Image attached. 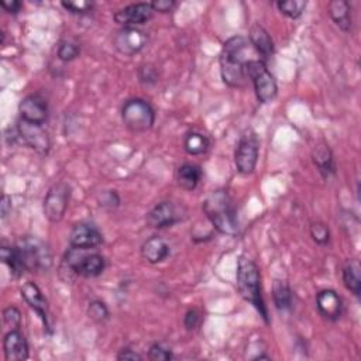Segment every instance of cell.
<instances>
[{"label": "cell", "mask_w": 361, "mask_h": 361, "mask_svg": "<svg viewBox=\"0 0 361 361\" xmlns=\"http://www.w3.org/2000/svg\"><path fill=\"white\" fill-rule=\"evenodd\" d=\"M250 41L246 37L237 36L229 38L223 44L220 54V74L226 85L231 88H242L246 84V67L252 59L247 56Z\"/></svg>", "instance_id": "obj_1"}, {"label": "cell", "mask_w": 361, "mask_h": 361, "mask_svg": "<svg viewBox=\"0 0 361 361\" xmlns=\"http://www.w3.org/2000/svg\"><path fill=\"white\" fill-rule=\"evenodd\" d=\"M236 278L240 295L257 309L266 323H270L268 311L261 295V274L257 264L252 259L242 256L237 263Z\"/></svg>", "instance_id": "obj_2"}, {"label": "cell", "mask_w": 361, "mask_h": 361, "mask_svg": "<svg viewBox=\"0 0 361 361\" xmlns=\"http://www.w3.org/2000/svg\"><path fill=\"white\" fill-rule=\"evenodd\" d=\"M202 209L212 226L222 234L234 236L238 231L237 210L226 191L212 192L203 202Z\"/></svg>", "instance_id": "obj_3"}, {"label": "cell", "mask_w": 361, "mask_h": 361, "mask_svg": "<svg viewBox=\"0 0 361 361\" xmlns=\"http://www.w3.org/2000/svg\"><path fill=\"white\" fill-rule=\"evenodd\" d=\"M122 120L125 126L135 132L143 133L150 130L155 123V112L144 99H130L122 107Z\"/></svg>", "instance_id": "obj_4"}, {"label": "cell", "mask_w": 361, "mask_h": 361, "mask_svg": "<svg viewBox=\"0 0 361 361\" xmlns=\"http://www.w3.org/2000/svg\"><path fill=\"white\" fill-rule=\"evenodd\" d=\"M247 79L250 78L254 86L257 100L260 103H270L278 95V85L274 75L268 71L261 59H252L246 67Z\"/></svg>", "instance_id": "obj_5"}, {"label": "cell", "mask_w": 361, "mask_h": 361, "mask_svg": "<svg viewBox=\"0 0 361 361\" xmlns=\"http://www.w3.org/2000/svg\"><path fill=\"white\" fill-rule=\"evenodd\" d=\"M17 249L26 271H44L51 267V253L40 240L23 238L17 243Z\"/></svg>", "instance_id": "obj_6"}, {"label": "cell", "mask_w": 361, "mask_h": 361, "mask_svg": "<svg viewBox=\"0 0 361 361\" xmlns=\"http://www.w3.org/2000/svg\"><path fill=\"white\" fill-rule=\"evenodd\" d=\"M86 252L88 250L72 247L66 256V263L77 275L85 278L99 277L106 268V261L103 256L98 253L88 254Z\"/></svg>", "instance_id": "obj_7"}, {"label": "cell", "mask_w": 361, "mask_h": 361, "mask_svg": "<svg viewBox=\"0 0 361 361\" xmlns=\"http://www.w3.org/2000/svg\"><path fill=\"white\" fill-rule=\"evenodd\" d=\"M260 153V140L253 130L246 132L238 140L234 164L237 171L242 175H250L254 172Z\"/></svg>", "instance_id": "obj_8"}, {"label": "cell", "mask_w": 361, "mask_h": 361, "mask_svg": "<svg viewBox=\"0 0 361 361\" xmlns=\"http://www.w3.org/2000/svg\"><path fill=\"white\" fill-rule=\"evenodd\" d=\"M71 199V187L66 183H58L52 185L44 199L43 210L44 216L51 223H58L64 219L67 208Z\"/></svg>", "instance_id": "obj_9"}, {"label": "cell", "mask_w": 361, "mask_h": 361, "mask_svg": "<svg viewBox=\"0 0 361 361\" xmlns=\"http://www.w3.org/2000/svg\"><path fill=\"white\" fill-rule=\"evenodd\" d=\"M17 136L19 139L33 148L36 153L41 155H47L51 150V139L48 136V132L41 125L29 123L26 120L20 118L17 125Z\"/></svg>", "instance_id": "obj_10"}, {"label": "cell", "mask_w": 361, "mask_h": 361, "mask_svg": "<svg viewBox=\"0 0 361 361\" xmlns=\"http://www.w3.org/2000/svg\"><path fill=\"white\" fill-rule=\"evenodd\" d=\"M148 43V37L144 31L136 27H125L116 33L113 38L114 48L126 56L139 54Z\"/></svg>", "instance_id": "obj_11"}, {"label": "cell", "mask_w": 361, "mask_h": 361, "mask_svg": "<svg viewBox=\"0 0 361 361\" xmlns=\"http://www.w3.org/2000/svg\"><path fill=\"white\" fill-rule=\"evenodd\" d=\"M19 112L23 120L29 123L34 125H44L48 118V105L47 100L38 95L33 93L26 96L20 105H19Z\"/></svg>", "instance_id": "obj_12"}, {"label": "cell", "mask_w": 361, "mask_h": 361, "mask_svg": "<svg viewBox=\"0 0 361 361\" xmlns=\"http://www.w3.org/2000/svg\"><path fill=\"white\" fill-rule=\"evenodd\" d=\"M103 243L102 233L92 224L78 223L74 226L70 234V245L74 249L91 250L96 249Z\"/></svg>", "instance_id": "obj_13"}, {"label": "cell", "mask_w": 361, "mask_h": 361, "mask_svg": "<svg viewBox=\"0 0 361 361\" xmlns=\"http://www.w3.org/2000/svg\"><path fill=\"white\" fill-rule=\"evenodd\" d=\"M154 15V9L151 3H133L114 13L113 19L117 24L125 27H135L139 24H144Z\"/></svg>", "instance_id": "obj_14"}, {"label": "cell", "mask_w": 361, "mask_h": 361, "mask_svg": "<svg viewBox=\"0 0 361 361\" xmlns=\"http://www.w3.org/2000/svg\"><path fill=\"white\" fill-rule=\"evenodd\" d=\"M146 220H147V224L153 229H165L178 223L180 220V216L178 213L176 206L172 202L164 201L155 205L147 213Z\"/></svg>", "instance_id": "obj_15"}, {"label": "cell", "mask_w": 361, "mask_h": 361, "mask_svg": "<svg viewBox=\"0 0 361 361\" xmlns=\"http://www.w3.org/2000/svg\"><path fill=\"white\" fill-rule=\"evenodd\" d=\"M22 296L27 302V305L38 315V318L41 319L43 325L45 329H49V323H48V302L47 299L44 298L41 289L38 288L37 284H34L33 281L26 282L22 286Z\"/></svg>", "instance_id": "obj_16"}, {"label": "cell", "mask_w": 361, "mask_h": 361, "mask_svg": "<svg viewBox=\"0 0 361 361\" xmlns=\"http://www.w3.org/2000/svg\"><path fill=\"white\" fill-rule=\"evenodd\" d=\"M3 351L8 361H24L30 355L26 336L19 329H12L3 339Z\"/></svg>", "instance_id": "obj_17"}, {"label": "cell", "mask_w": 361, "mask_h": 361, "mask_svg": "<svg viewBox=\"0 0 361 361\" xmlns=\"http://www.w3.org/2000/svg\"><path fill=\"white\" fill-rule=\"evenodd\" d=\"M316 307L328 321H337L343 312V300L333 289H323L316 295Z\"/></svg>", "instance_id": "obj_18"}, {"label": "cell", "mask_w": 361, "mask_h": 361, "mask_svg": "<svg viewBox=\"0 0 361 361\" xmlns=\"http://www.w3.org/2000/svg\"><path fill=\"white\" fill-rule=\"evenodd\" d=\"M249 41H250L252 47H254L257 54L261 56L263 63H267L268 59L272 58L274 51H275L274 41L263 26H260V24L252 26L250 34H249Z\"/></svg>", "instance_id": "obj_19"}, {"label": "cell", "mask_w": 361, "mask_h": 361, "mask_svg": "<svg viewBox=\"0 0 361 361\" xmlns=\"http://www.w3.org/2000/svg\"><path fill=\"white\" fill-rule=\"evenodd\" d=\"M171 253L169 246L164 238L158 236H153L143 243L141 246V257L150 264H158L168 259Z\"/></svg>", "instance_id": "obj_20"}, {"label": "cell", "mask_w": 361, "mask_h": 361, "mask_svg": "<svg viewBox=\"0 0 361 361\" xmlns=\"http://www.w3.org/2000/svg\"><path fill=\"white\" fill-rule=\"evenodd\" d=\"M312 160L314 164L316 165L318 171L325 179H329L336 174V164L333 158V153L330 147L326 143H321L315 147L312 153Z\"/></svg>", "instance_id": "obj_21"}, {"label": "cell", "mask_w": 361, "mask_h": 361, "mask_svg": "<svg viewBox=\"0 0 361 361\" xmlns=\"http://www.w3.org/2000/svg\"><path fill=\"white\" fill-rule=\"evenodd\" d=\"M201 178L202 169L197 164L187 162L184 165H180L176 171V183L185 191H194L201 183Z\"/></svg>", "instance_id": "obj_22"}, {"label": "cell", "mask_w": 361, "mask_h": 361, "mask_svg": "<svg viewBox=\"0 0 361 361\" xmlns=\"http://www.w3.org/2000/svg\"><path fill=\"white\" fill-rule=\"evenodd\" d=\"M329 15L335 24L341 31H350L351 29V8L350 3L346 0H333L328 6Z\"/></svg>", "instance_id": "obj_23"}, {"label": "cell", "mask_w": 361, "mask_h": 361, "mask_svg": "<svg viewBox=\"0 0 361 361\" xmlns=\"http://www.w3.org/2000/svg\"><path fill=\"white\" fill-rule=\"evenodd\" d=\"M343 282L346 288L355 296H360L361 293V267L357 260H347L343 271Z\"/></svg>", "instance_id": "obj_24"}, {"label": "cell", "mask_w": 361, "mask_h": 361, "mask_svg": "<svg viewBox=\"0 0 361 361\" xmlns=\"http://www.w3.org/2000/svg\"><path fill=\"white\" fill-rule=\"evenodd\" d=\"M0 259L9 267L13 277L20 278L26 272L17 246H3L0 249Z\"/></svg>", "instance_id": "obj_25"}, {"label": "cell", "mask_w": 361, "mask_h": 361, "mask_svg": "<svg viewBox=\"0 0 361 361\" xmlns=\"http://www.w3.org/2000/svg\"><path fill=\"white\" fill-rule=\"evenodd\" d=\"M272 298H274V304L277 307L278 311H289L292 308V291L288 285V282L282 281V279H275L274 285H272Z\"/></svg>", "instance_id": "obj_26"}, {"label": "cell", "mask_w": 361, "mask_h": 361, "mask_svg": "<svg viewBox=\"0 0 361 361\" xmlns=\"http://www.w3.org/2000/svg\"><path fill=\"white\" fill-rule=\"evenodd\" d=\"M184 148L191 155H201L208 151L209 148V140L206 136L201 133H188L184 140Z\"/></svg>", "instance_id": "obj_27"}, {"label": "cell", "mask_w": 361, "mask_h": 361, "mask_svg": "<svg viewBox=\"0 0 361 361\" xmlns=\"http://www.w3.org/2000/svg\"><path fill=\"white\" fill-rule=\"evenodd\" d=\"M277 8L289 19H298L305 12L307 2H304V0H279Z\"/></svg>", "instance_id": "obj_28"}, {"label": "cell", "mask_w": 361, "mask_h": 361, "mask_svg": "<svg viewBox=\"0 0 361 361\" xmlns=\"http://www.w3.org/2000/svg\"><path fill=\"white\" fill-rule=\"evenodd\" d=\"M79 54H81L79 45L70 40H63L58 44V58L64 63L74 61L77 56H79Z\"/></svg>", "instance_id": "obj_29"}, {"label": "cell", "mask_w": 361, "mask_h": 361, "mask_svg": "<svg viewBox=\"0 0 361 361\" xmlns=\"http://www.w3.org/2000/svg\"><path fill=\"white\" fill-rule=\"evenodd\" d=\"M311 237L314 238V242L319 246H325L329 243L330 240V231H329V227L322 223V222H315L311 224Z\"/></svg>", "instance_id": "obj_30"}, {"label": "cell", "mask_w": 361, "mask_h": 361, "mask_svg": "<svg viewBox=\"0 0 361 361\" xmlns=\"http://www.w3.org/2000/svg\"><path fill=\"white\" fill-rule=\"evenodd\" d=\"M88 315L89 318H92L95 322H99V323L106 322L110 316L107 307L102 302V300H92L88 307Z\"/></svg>", "instance_id": "obj_31"}, {"label": "cell", "mask_w": 361, "mask_h": 361, "mask_svg": "<svg viewBox=\"0 0 361 361\" xmlns=\"http://www.w3.org/2000/svg\"><path fill=\"white\" fill-rule=\"evenodd\" d=\"M3 321L10 329H19L22 325V312L16 307H8L3 311Z\"/></svg>", "instance_id": "obj_32"}, {"label": "cell", "mask_w": 361, "mask_h": 361, "mask_svg": "<svg viewBox=\"0 0 361 361\" xmlns=\"http://www.w3.org/2000/svg\"><path fill=\"white\" fill-rule=\"evenodd\" d=\"M174 355L171 353V350L165 348L162 344L160 343H154L150 350H148V358L153 361H168L171 360Z\"/></svg>", "instance_id": "obj_33"}, {"label": "cell", "mask_w": 361, "mask_h": 361, "mask_svg": "<svg viewBox=\"0 0 361 361\" xmlns=\"http://www.w3.org/2000/svg\"><path fill=\"white\" fill-rule=\"evenodd\" d=\"M61 5L66 10L74 15H85L93 9V3L84 2V0H79V2H63Z\"/></svg>", "instance_id": "obj_34"}, {"label": "cell", "mask_w": 361, "mask_h": 361, "mask_svg": "<svg viewBox=\"0 0 361 361\" xmlns=\"http://www.w3.org/2000/svg\"><path fill=\"white\" fill-rule=\"evenodd\" d=\"M99 203L103 208H109V209H114L120 205V198L116 194V191H105L102 192V195L99 197Z\"/></svg>", "instance_id": "obj_35"}, {"label": "cell", "mask_w": 361, "mask_h": 361, "mask_svg": "<svg viewBox=\"0 0 361 361\" xmlns=\"http://www.w3.org/2000/svg\"><path fill=\"white\" fill-rule=\"evenodd\" d=\"M201 323V314L197 309H190L185 315L184 325L188 330H195Z\"/></svg>", "instance_id": "obj_36"}, {"label": "cell", "mask_w": 361, "mask_h": 361, "mask_svg": "<svg viewBox=\"0 0 361 361\" xmlns=\"http://www.w3.org/2000/svg\"><path fill=\"white\" fill-rule=\"evenodd\" d=\"M154 12H160V13H168L172 12L176 8V3L174 0H155V2L151 3Z\"/></svg>", "instance_id": "obj_37"}, {"label": "cell", "mask_w": 361, "mask_h": 361, "mask_svg": "<svg viewBox=\"0 0 361 361\" xmlns=\"http://www.w3.org/2000/svg\"><path fill=\"white\" fill-rule=\"evenodd\" d=\"M0 5H2L5 12H8L10 15H17L23 8V3L19 2V0H3Z\"/></svg>", "instance_id": "obj_38"}, {"label": "cell", "mask_w": 361, "mask_h": 361, "mask_svg": "<svg viewBox=\"0 0 361 361\" xmlns=\"http://www.w3.org/2000/svg\"><path fill=\"white\" fill-rule=\"evenodd\" d=\"M139 77L141 82H147V84L157 81V74L151 67H141L139 71Z\"/></svg>", "instance_id": "obj_39"}, {"label": "cell", "mask_w": 361, "mask_h": 361, "mask_svg": "<svg viewBox=\"0 0 361 361\" xmlns=\"http://www.w3.org/2000/svg\"><path fill=\"white\" fill-rule=\"evenodd\" d=\"M117 360H143V355H140L136 350H132L129 347L122 348L120 353L117 354Z\"/></svg>", "instance_id": "obj_40"}, {"label": "cell", "mask_w": 361, "mask_h": 361, "mask_svg": "<svg viewBox=\"0 0 361 361\" xmlns=\"http://www.w3.org/2000/svg\"><path fill=\"white\" fill-rule=\"evenodd\" d=\"M12 212V199L8 195L2 197V201H0V213H2V219H6Z\"/></svg>", "instance_id": "obj_41"}]
</instances>
